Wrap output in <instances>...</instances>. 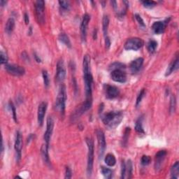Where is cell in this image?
Here are the masks:
<instances>
[{"label":"cell","instance_id":"6da1fadb","mask_svg":"<svg viewBox=\"0 0 179 179\" xmlns=\"http://www.w3.org/2000/svg\"><path fill=\"white\" fill-rule=\"evenodd\" d=\"M83 78L85 87V96L86 100H92V86L93 78L90 72V58L89 55H85L83 61Z\"/></svg>","mask_w":179,"mask_h":179},{"label":"cell","instance_id":"7a4b0ae2","mask_svg":"<svg viewBox=\"0 0 179 179\" xmlns=\"http://www.w3.org/2000/svg\"><path fill=\"white\" fill-rule=\"evenodd\" d=\"M123 119V113L121 111H110L102 118L103 123L110 129H115L120 124Z\"/></svg>","mask_w":179,"mask_h":179},{"label":"cell","instance_id":"3957f363","mask_svg":"<svg viewBox=\"0 0 179 179\" xmlns=\"http://www.w3.org/2000/svg\"><path fill=\"white\" fill-rule=\"evenodd\" d=\"M67 90L66 87L64 85H61L59 87L58 97H57L56 103H55V108L58 112L61 114L62 116L64 115L65 112V106H66V101H67Z\"/></svg>","mask_w":179,"mask_h":179},{"label":"cell","instance_id":"277c9868","mask_svg":"<svg viewBox=\"0 0 179 179\" xmlns=\"http://www.w3.org/2000/svg\"><path fill=\"white\" fill-rule=\"evenodd\" d=\"M86 144L88 149L87 174L88 176H91L93 169V162H94V142L92 139L86 138Z\"/></svg>","mask_w":179,"mask_h":179},{"label":"cell","instance_id":"5b68a950","mask_svg":"<svg viewBox=\"0 0 179 179\" xmlns=\"http://www.w3.org/2000/svg\"><path fill=\"white\" fill-rule=\"evenodd\" d=\"M36 16L38 22L41 25L45 23V2L43 0H38L35 3Z\"/></svg>","mask_w":179,"mask_h":179},{"label":"cell","instance_id":"8992f818","mask_svg":"<svg viewBox=\"0 0 179 179\" xmlns=\"http://www.w3.org/2000/svg\"><path fill=\"white\" fill-rule=\"evenodd\" d=\"M144 46V41L140 38L134 37L127 40L124 48L127 51H138Z\"/></svg>","mask_w":179,"mask_h":179},{"label":"cell","instance_id":"52a82bcc","mask_svg":"<svg viewBox=\"0 0 179 179\" xmlns=\"http://www.w3.org/2000/svg\"><path fill=\"white\" fill-rule=\"evenodd\" d=\"M97 138L98 142V155H99L100 158H102L104 154L106 148V143L104 133L101 129H99L97 132Z\"/></svg>","mask_w":179,"mask_h":179},{"label":"cell","instance_id":"ba28073f","mask_svg":"<svg viewBox=\"0 0 179 179\" xmlns=\"http://www.w3.org/2000/svg\"><path fill=\"white\" fill-rule=\"evenodd\" d=\"M5 69L9 74L14 76H22L25 73V70L22 67L18 64H5Z\"/></svg>","mask_w":179,"mask_h":179},{"label":"cell","instance_id":"9c48e42d","mask_svg":"<svg viewBox=\"0 0 179 179\" xmlns=\"http://www.w3.org/2000/svg\"><path fill=\"white\" fill-rule=\"evenodd\" d=\"M46 123H46V130L45 133H44L43 139L44 141H45V144L49 146L54 128V121L53 118H52L51 116H48Z\"/></svg>","mask_w":179,"mask_h":179},{"label":"cell","instance_id":"30bf717a","mask_svg":"<svg viewBox=\"0 0 179 179\" xmlns=\"http://www.w3.org/2000/svg\"><path fill=\"white\" fill-rule=\"evenodd\" d=\"M111 78L115 82L120 83H124L127 80L126 73L121 69L113 70L111 73Z\"/></svg>","mask_w":179,"mask_h":179},{"label":"cell","instance_id":"8fae6325","mask_svg":"<svg viewBox=\"0 0 179 179\" xmlns=\"http://www.w3.org/2000/svg\"><path fill=\"white\" fill-rule=\"evenodd\" d=\"M66 76V69L62 59H59L57 64L55 79L58 82L63 81Z\"/></svg>","mask_w":179,"mask_h":179},{"label":"cell","instance_id":"7c38bea8","mask_svg":"<svg viewBox=\"0 0 179 179\" xmlns=\"http://www.w3.org/2000/svg\"><path fill=\"white\" fill-rule=\"evenodd\" d=\"M14 148L16 153V156H17V161L20 160L21 157V153H22V136L21 133L19 131L16 132V136H15V144H14Z\"/></svg>","mask_w":179,"mask_h":179},{"label":"cell","instance_id":"4fadbf2b","mask_svg":"<svg viewBox=\"0 0 179 179\" xmlns=\"http://www.w3.org/2000/svg\"><path fill=\"white\" fill-rule=\"evenodd\" d=\"M167 151L165 150H160L155 155V169L156 172H159L162 168V165L165 160Z\"/></svg>","mask_w":179,"mask_h":179},{"label":"cell","instance_id":"5bb4252c","mask_svg":"<svg viewBox=\"0 0 179 179\" xmlns=\"http://www.w3.org/2000/svg\"><path fill=\"white\" fill-rule=\"evenodd\" d=\"M90 16L87 14H85L83 18L81 25H80V37L83 41H86L87 38V30L88 23L90 22Z\"/></svg>","mask_w":179,"mask_h":179},{"label":"cell","instance_id":"9a60e30c","mask_svg":"<svg viewBox=\"0 0 179 179\" xmlns=\"http://www.w3.org/2000/svg\"><path fill=\"white\" fill-rule=\"evenodd\" d=\"M46 110H47V103L45 102H41L38 107V113H37L38 123L39 126L43 125Z\"/></svg>","mask_w":179,"mask_h":179},{"label":"cell","instance_id":"2e32d148","mask_svg":"<svg viewBox=\"0 0 179 179\" xmlns=\"http://www.w3.org/2000/svg\"><path fill=\"white\" fill-rule=\"evenodd\" d=\"M106 97L108 99H114V98L117 97L120 94L119 89L116 86L111 85H106L104 86Z\"/></svg>","mask_w":179,"mask_h":179},{"label":"cell","instance_id":"e0dca14e","mask_svg":"<svg viewBox=\"0 0 179 179\" xmlns=\"http://www.w3.org/2000/svg\"><path fill=\"white\" fill-rule=\"evenodd\" d=\"M144 64V59L142 58H139L132 61L130 64V70L132 74H136L141 69V67Z\"/></svg>","mask_w":179,"mask_h":179},{"label":"cell","instance_id":"ac0fdd59","mask_svg":"<svg viewBox=\"0 0 179 179\" xmlns=\"http://www.w3.org/2000/svg\"><path fill=\"white\" fill-rule=\"evenodd\" d=\"M166 25H167V22L165 21L155 22L152 26V30L153 31V32L156 34V35H161V34L164 32Z\"/></svg>","mask_w":179,"mask_h":179},{"label":"cell","instance_id":"d6986e66","mask_svg":"<svg viewBox=\"0 0 179 179\" xmlns=\"http://www.w3.org/2000/svg\"><path fill=\"white\" fill-rule=\"evenodd\" d=\"M178 67H179V59L178 56L177 55L176 57V58L169 64V65L167 69V71H166L165 76H169V75L172 74L173 71L178 70Z\"/></svg>","mask_w":179,"mask_h":179},{"label":"cell","instance_id":"ffe728a7","mask_svg":"<svg viewBox=\"0 0 179 179\" xmlns=\"http://www.w3.org/2000/svg\"><path fill=\"white\" fill-rule=\"evenodd\" d=\"M48 148H49L48 145H47L46 144H43V146H41V156H42L44 162H45L47 165H50L51 162H50V158H49V155H48Z\"/></svg>","mask_w":179,"mask_h":179},{"label":"cell","instance_id":"44dd1931","mask_svg":"<svg viewBox=\"0 0 179 179\" xmlns=\"http://www.w3.org/2000/svg\"><path fill=\"white\" fill-rule=\"evenodd\" d=\"M15 28V20L12 18H10L9 19H8L7 22L5 25V31L7 34H11L13 31H14Z\"/></svg>","mask_w":179,"mask_h":179},{"label":"cell","instance_id":"7402d4cb","mask_svg":"<svg viewBox=\"0 0 179 179\" xmlns=\"http://www.w3.org/2000/svg\"><path fill=\"white\" fill-rule=\"evenodd\" d=\"M58 39H59V40L62 43H64L67 48H71V41H70L69 37L66 35V34L61 33L60 35H59Z\"/></svg>","mask_w":179,"mask_h":179},{"label":"cell","instance_id":"603a6c76","mask_svg":"<svg viewBox=\"0 0 179 179\" xmlns=\"http://www.w3.org/2000/svg\"><path fill=\"white\" fill-rule=\"evenodd\" d=\"M179 176V162H176L171 168V177L178 178Z\"/></svg>","mask_w":179,"mask_h":179},{"label":"cell","instance_id":"cb8c5ba5","mask_svg":"<svg viewBox=\"0 0 179 179\" xmlns=\"http://www.w3.org/2000/svg\"><path fill=\"white\" fill-rule=\"evenodd\" d=\"M104 161L106 165L108 167H113L116 163V160L115 156L113 154L108 153L106 155V156L104 158Z\"/></svg>","mask_w":179,"mask_h":179},{"label":"cell","instance_id":"d4e9b609","mask_svg":"<svg viewBox=\"0 0 179 179\" xmlns=\"http://www.w3.org/2000/svg\"><path fill=\"white\" fill-rule=\"evenodd\" d=\"M109 25V18L107 15H104L102 20V27H103V32L104 35V37H108V27Z\"/></svg>","mask_w":179,"mask_h":179},{"label":"cell","instance_id":"484cf974","mask_svg":"<svg viewBox=\"0 0 179 179\" xmlns=\"http://www.w3.org/2000/svg\"><path fill=\"white\" fill-rule=\"evenodd\" d=\"M59 8H60V11L62 14H63L64 13H67L69 11L70 9V4L69 2L67 1H59L58 2Z\"/></svg>","mask_w":179,"mask_h":179},{"label":"cell","instance_id":"4316f807","mask_svg":"<svg viewBox=\"0 0 179 179\" xmlns=\"http://www.w3.org/2000/svg\"><path fill=\"white\" fill-rule=\"evenodd\" d=\"M135 130L139 134H145L144 128H143V118L139 117L135 124Z\"/></svg>","mask_w":179,"mask_h":179},{"label":"cell","instance_id":"83f0119b","mask_svg":"<svg viewBox=\"0 0 179 179\" xmlns=\"http://www.w3.org/2000/svg\"><path fill=\"white\" fill-rule=\"evenodd\" d=\"M126 174L128 175L127 178H131L132 177V171H133V165L130 160H128L126 163Z\"/></svg>","mask_w":179,"mask_h":179},{"label":"cell","instance_id":"f1b7e54d","mask_svg":"<svg viewBox=\"0 0 179 179\" xmlns=\"http://www.w3.org/2000/svg\"><path fill=\"white\" fill-rule=\"evenodd\" d=\"M101 172H102L104 177L106 179H110L112 178L113 172L110 169L106 168L105 167H102L101 168Z\"/></svg>","mask_w":179,"mask_h":179},{"label":"cell","instance_id":"f546056e","mask_svg":"<svg viewBox=\"0 0 179 179\" xmlns=\"http://www.w3.org/2000/svg\"><path fill=\"white\" fill-rule=\"evenodd\" d=\"M157 47V42L155 40H150L147 44L148 50L150 53H153L154 52L156 51Z\"/></svg>","mask_w":179,"mask_h":179},{"label":"cell","instance_id":"4dcf8cb0","mask_svg":"<svg viewBox=\"0 0 179 179\" xmlns=\"http://www.w3.org/2000/svg\"><path fill=\"white\" fill-rule=\"evenodd\" d=\"M131 129L129 128H127L125 131H124V135L123 137V140H122V145L123 146H126L128 145V139H129V132H130Z\"/></svg>","mask_w":179,"mask_h":179},{"label":"cell","instance_id":"1f68e13d","mask_svg":"<svg viewBox=\"0 0 179 179\" xmlns=\"http://www.w3.org/2000/svg\"><path fill=\"white\" fill-rule=\"evenodd\" d=\"M176 97L174 95L171 96V99H170V107H169V111L170 113H174L176 111Z\"/></svg>","mask_w":179,"mask_h":179},{"label":"cell","instance_id":"d6a6232c","mask_svg":"<svg viewBox=\"0 0 179 179\" xmlns=\"http://www.w3.org/2000/svg\"><path fill=\"white\" fill-rule=\"evenodd\" d=\"M109 69L111 70H115V69H121L123 70L124 69H125V65L124 64L120 63V62H114V63L111 64V66L109 67Z\"/></svg>","mask_w":179,"mask_h":179},{"label":"cell","instance_id":"836d02e7","mask_svg":"<svg viewBox=\"0 0 179 179\" xmlns=\"http://www.w3.org/2000/svg\"><path fill=\"white\" fill-rule=\"evenodd\" d=\"M42 76L43 79V83L46 87H48L50 85V79H49L48 74L46 70H43L42 71Z\"/></svg>","mask_w":179,"mask_h":179},{"label":"cell","instance_id":"e575fe53","mask_svg":"<svg viewBox=\"0 0 179 179\" xmlns=\"http://www.w3.org/2000/svg\"><path fill=\"white\" fill-rule=\"evenodd\" d=\"M141 3L144 5V7L148 8V9H152L155 5L157 4L156 2L155 1H152V0H146V1H142Z\"/></svg>","mask_w":179,"mask_h":179},{"label":"cell","instance_id":"d590c367","mask_svg":"<svg viewBox=\"0 0 179 179\" xmlns=\"http://www.w3.org/2000/svg\"><path fill=\"white\" fill-rule=\"evenodd\" d=\"M150 162H151V158L149 156H148V155H144V156H142L141 159V164L143 166L148 165Z\"/></svg>","mask_w":179,"mask_h":179},{"label":"cell","instance_id":"8d00e7d4","mask_svg":"<svg viewBox=\"0 0 179 179\" xmlns=\"http://www.w3.org/2000/svg\"><path fill=\"white\" fill-rule=\"evenodd\" d=\"M144 95H145V90L142 89L141 90V92H139V95L137 96L136 102V107H138V106L140 105V104H141V100L143 99V97H144Z\"/></svg>","mask_w":179,"mask_h":179},{"label":"cell","instance_id":"74e56055","mask_svg":"<svg viewBox=\"0 0 179 179\" xmlns=\"http://www.w3.org/2000/svg\"><path fill=\"white\" fill-rule=\"evenodd\" d=\"M134 16H135V18L137 20V22H138V23H139L140 26H141L142 27H146V25H145L144 20L142 19V18L141 17V15L136 14L134 15Z\"/></svg>","mask_w":179,"mask_h":179},{"label":"cell","instance_id":"f35d334b","mask_svg":"<svg viewBox=\"0 0 179 179\" xmlns=\"http://www.w3.org/2000/svg\"><path fill=\"white\" fill-rule=\"evenodd\" d=\"M126 178V165L124 161H123L121 166V178Z\"/></svg>","mask_w":179,"mask_h":179},{"label":"cell","instance_id":"ab89813d","mask_svg":"<svg viewBox=\"0 0 179 179\" xmlns=\"http://www.w3.org/2000/svg\"><path fill=\"white\" fill-rule=\"evenodd\" d=\"M0 57H1V64H6L8 62V57L6 55V53H3V52L1 51V54H0Z\"/></svg>","mask_w":179,"mask_h":179},{"label":"cell","instance_id":"60d3db41","mask_svg":"<svg viewBox=\"0 0 179 179\" xmlns=\"http://www.w3.org/2000/svg\"><path fill=\"white\" fill-rule=\"evenodd\" d=\"M72 176V172L71 170L70 169V168L69 167H67L65 169V176H64V178H71Z\"/></svg>","mask_w":179,"mask_h":179},{"label":"cell","instance_id":"b9f144b4","mask_svg":"<svg viewBox=\"0 0 179 179\" xmlns=\"http://www.w3.org/2000/svg\"><path fill=\"white\" fill-rule=\"evenodd\" d=\"M10 108H11V111L13 112V116H14V118L15 122H17V116H16V113H15V108L14 107V105L13 104V103L11 102H10L9 103Z\"/></svg>","mask_w":179,"mask_h":179},{"label":"cell","instance_id":"7bdbcfd3","mask_svg":"<svg viewBox=\"0 0 179 179\" xmlns=\"http://www.w3.org/2000/svg\"><path fill=\"white\" fill-rule=\"evenodd\" d=\"M105 45H106V48L108 49L110 48V46H111V41H110V39L108 37H105Z\"/></svg>","mask_w":179,"mask_h":179},{"label":"cell","instance_id":"ee69618b","mask_svg":"<svg viewBox=\"0 0 179 179\" xmlns=\"http://www.w3.org/2000/svg\"><path fill=\"white\" fill-rule=\"evenodd\" d=\"M24 19H25V22L26 24H28L30 22V19H29V15L27 14V13H25V15H24Z\"/></svg>","mask_w":179,"mask_h":179},{"label":"cell","instance_id":"f6af8a7d","mask_svg":"<svg viewBox=\"0 0 179 179\" xmlns=\"http://www.w3.org/2000/svg\"><path fill=\"white\" fill-rule=\"evenodd\" d=\"M34 55H35V58L36 61H37V62H41V59H40L39 56H38L37 53H34Z\"/></svg>","mask_w":179,"mask_h":179},{"label":"cell","instance_id":"bcb514c9","mask_svg":"<svg viewBox=\"0 0 179 179\" xmlns=\"http://www.w3.org/2000/svg\"><path fill=\"white\" fill-rule=\"evenodd\" d=\"M111 4H113V9H115V10H116V9H117V7H118V6H117V2H116V1H112V2H111Z\"/></svg>","mask_w":179,"mask_h":179},{"label":"cell","instance_id":"7dc6e473","mask_svg":"<svg viewBox=\"0 0 179 179\" xmlns=\"http://www.w3.org/2000/svg\"><path fill=\"white\" fill-rule=\"evenodd\" d=\"M6 3H7V2L4 1V0H1V1H0V4H1L2 6H4L6 4Z\"/></svg>","mask_w":179,"mask_h":179}]
</instances>
